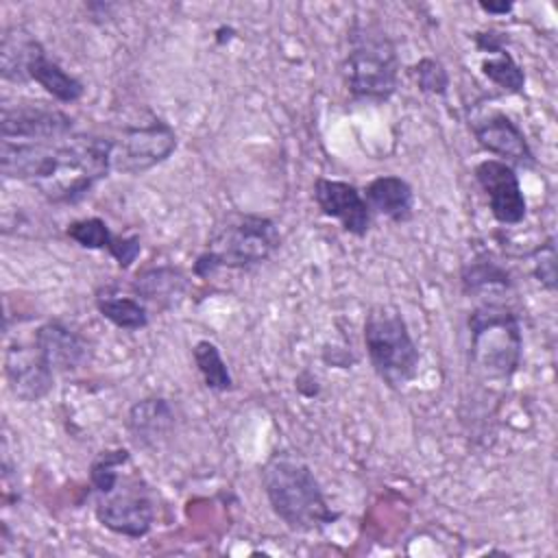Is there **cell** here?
<instances>
[{"instance_id":"1","label":"cell","mask_w":558,"mask_h":558,"mask_svg":"<svg viewBox=\"0 0 558 558\" xmlns=\"http://www.w3.org/2000/svg\"><path fill=\"white\" fill-rule=\"evenodd\" d=\"M262 486L275 517L296 534L323 532L340 519L312 466L292 453H272L262 466Z\"/></svg>"},{"instance_id":"2","label":"cell","mask_w":558,"mask_h":558,"mask_svg":"<svg viewBox=\"0 0 558 558\" xmlns=\"http://www.w3.org/2000/svg\"><path fill=\"white\" fill-rule=\"evenodd\" d=\"M342 78L357 102H386L399 87L401 59L397 44L377 22L353 20L347 33Z\"/></svg>"},{"instance_id":"3","label":"cell","mask_w":558,"mask_h":558,"mask_svg":"<svg viewBox=\"0 0 558 558\" xmlns=\"http://www.w3.org/2000/svg\"><path fill=\"white\" fill-rule=\"evenodd\" d=\"M281 246V233L272 218L262 214L233 211L211 231L192 272L198 279L211 277L220 268L246 270L268 262Z\"/></svg>"},{"instance_id":"4","label":"cell","mask_w":558,"mask_h":558,"mask_svg":"<svg viewBox=\"0 0 558 558\" xmlns=\"http://www.w3.org/2000/svg\"><path fill=\"white\" fill-rule=\"evenodd\" d=\"M469 366L488 381H510L523 360L519 314L504 301H482L469 312Z\"/></svg>"},{"instance_id":"5","label":"cell","mask_w":558,"mask_h":558,"mask_svg":"<svg viewBox=\"0 0 558 558\" xmlns=\"http://www.w3.org/2000/svg\"><path fill=\"white\" fill-rule=\"evenodd\" d=\"M362 336L368 362L381 384L401 390L416 377L421 351L397 305H373L364 316Z\"/></svg>"},{"instance_id":"6","label":"cell","mask_w":558,"mask_h":558,"mask_svg":"<svg viewBox=\"0 0 558 558\" xmlns=\"http://www.w3.org/2000/svg\"><path fill=\"white\" fill-rule=\"evenodd\" d=\"M113 137L94 133H72L59 142V163L48 181L35 190L54 205H74L83 201L98 181L107 179L111 168Z\"/></svg>"},{"instance_id":"7","label":"cell","mask_w":558,"mask_h":558,"mask_svg":"<svg viewBox=\"0 0 558 558\" xmlns=\"http://www.w3.org/2000/svg\"><path fill=\"white\" fill-rule=\"evenodd\" d=\"M94 514L98 523L120 536L142 538L155 523V499L142 475H122L107 495H96Z\"/></svg>"},{"instance_id":"8","label":"cell","mask_w":558,"mask_h":558,"mask_svg":"<svg viewBox=\"0 0 558 558\" xmlns=\"http://www.w3.org/2000/svg\"><path fill=\"white\" fill-rule=\"evenodd\" d=\"M177 144L174 129L161 118H153L148 124L126 126L120 137L113 140L111 168L122 174L140 177L168 161Z\"/></svg>"},{"instance_id":"9","label":"cell","mask_w":558,"mask_h":558,"mask_svg":"<svg viewBox=\"0 0 558 558\" xmlns=\"http://www.w3.org/2000/svg\"><path fill=\"white\" fill-rule=\"evenodd\" d=\"M74 133V120L59 107L46 102L4 105L0 135L9 142H59Z\"/></svg>"},{"instance_id":"10","label":"cell","mask_w":558,"mask_h":558,"mask_svg":"<svg viewBox=\"0 0 558 558\" xmlns=\"http://www.w3.org/2000/svg\"><path fill=\"white\" fill-rule=\"evenodd\" d=\"M469 126L475 142L495 159L506 161L508 166L517 168H534L536 155L523 133V129L499 109L477 111L469 116Z\"/></svg>"},{"instance_id":"11","label":"cell","mask_w":558,"mask_h":558,"mask_svg":"<svg viewBox=\"0 0 558 558\" xmlns=\"http://www.w3.org/2000/svg\"><path fill=\"white\" fill-rule=\"evenodd\" d=\"M473 177L482 187L493 218L504 227L521 225L527 216V198L523 194L519 174L506 161L495 157L482 159L473 168Z\"/></svg>"},{"instance_id":"12","label":"cell","mask_w":558,"mask_h":558,"mask_svg":"<svg viewBox=\"0 0 558 558\" xmlns=\"http://www.w3.org/2000/svg\"><path fill=\"white\" fill-rule=\"evenodd\" d=\"M312 196L320 214L338 220L347 233L355 238H364L371 231L373 214L357 185L340 179L318 177L314 181Z\"/></svg>"},{"instance_id":"13","label":"cell","mask_w":558,"mask_h":558,"mask_svg":"<svg viewBox=\"0 0 558 558\" xmlns=\"http://www.w3.org/2000/svg\"><path fill=\"white\" fill-rule=\"evenodd\" d=\"M4 377L15 399L35 403L52 390L54 368L48 364L35 342H13L4 351Z\"/></svg>"},{"instance_id":"14","label":"cell","mask_w":558,"mask_h":558,"mask_svg":"<svg viewBox=\"0 0 558 558\" xmlns=\"http://www.w3.org/2000/svg\"><path fill=\"white\" fill-rule=\"evenodd\" d=\"M61 142V140H59ZM59 142H0V172L4 179L33 187L52 177L59 163Z\"/></svg>"},{"instance_id":"15","label":"cell","mask_w":558,"mask_h":558,"mask_svg":"<svg viewBox=\"0 0 558 558\" xmlns=\"http://www.w3.org/2000/svg\"><path fill=\"white\" fill-rule=\"evenodd\" d=\"M33 342L54 368V373L78 371L92 362V342L63 320H46L37 327Z\"/></svg>"},{"instance_id":"16","label":"cell","mask_w":558,"mask_h":558,"mask_svg":"<svg viewBox=\"0 0 558 558\" xmlns=\"http://www.w3.org/2000/svg\"><path fill=\"white\" fill-rule=\"evenodd\" d=\"M177 423L174 405L163 397H144L135 401L129 412L124 427L137 447H157L170 436Z\"/></svg>"},{"instance_id":"17","label":"cell","mask_w":558,"mask_h":558,"mask_svg":"<svg viewBox=\"0 0 558 558\" xmlns=\"http://www.w3.org/2000/svg\"><path fill=\"white\" fill-rule=\"evenodd\" d=\"M190 288L187 275L177 266H150L135 275L131 292L146 305L157 310L177 307Z\"/></svg>"},{"instance_id":"18","label":"cell","mask_w":558,"mask_h":558,"mask_svg":"<svg viewBox=\"0 0 558 558\" xmlns=\"http://www.w3.org/2000/svg\"><path fill=\"white\" fill-rule=\"evenodd\" d=\"M371 214L403 225L414 214V190L399 174H379L362 190Z\"/></svg>"},{"instance_id":"19","label":"cell","mask_w":558,"mask_h":558,"mask_svg":"<svg viewBox=\"0 0 558 558\" xmlns=\"http://www.w3.org/2000/svg\"><path fill=\"white\" fill-rule=\"evenodd\" d=\"M26 74H28V81L37 83L48 96H52L59 102L70 105V102L81 100L85 94L83 81L76 78L74 74H70L68 70H63V65L59 61H54L41 44L33 52Z\"/></svg>"},{"instance_id":"20","label":"cell","mask_w":558,"mask_h":558,"mask_svg":"<svg viewBox=\"0 0 558 558\" xmlns=\"http://www.w3.org/2000/svg\"><path fill=\"white\" fill-rule=\"evenodd\" d=\"M98 314L122 331H140L150 325L148 305L135 294H122L116 286H105L94 296Z\"/></svg>"},{"instance_id":"21","label":"cell","mask_w":558,"mask_h":558,"mask_svg":"<svg viewBox=\"0 0 558 558\" xmlns=\"http://www.w3.org/2000/svg\"><path fill=\"white\" fill-rule=\"evenodd\" d=\"M460 286L469 296H484L486 292L510 290L514 286L510 270L488 253H477L460 268Z\"/></svg>"},{"instance_id":"22","label":"cell","mask_w":558,"mask_h":558,"mask_svg":"<svg viewBox=\"0 0 558 558\" xmlns=\"http://www.w3.org/2000/svg\"><path fill=\"white\" fill-rule=\"evenodd\" d=\"M41 41L22 26H7L0 39V76L11 83H26L28 61Z\"/></svg>"},{"instance_id":"23","label":"cell","mask_w":558,"mask_h":558,"mask_svg":"<svg viewBox=\"0 0 558 558\" xmlns=\"http://www.w3.org/2000/svg\"><path fill=\"white\" fill-rule=\"evenodd\" d=\"M192 357H194L198 375L203 377L205 388H209L214 392H227L233 388V375H231L227 362L222 360V353L216 342L198 340L192 347Z\"/></svg>"},{"instance_id":"24","label":"cell","mask_w":558,"mask_h":558,"mask_svg":"<svg viewBox=\"0 0 558 558\" xmlns=\"http://www.w3.org/2000/svg\"><path fill=\"white\" fill-rule=\"evenodd\" d=\"M480 72L506 94H523L525 89V70L517 63L510 50L484 57L480 63Z\"/></svg>"},{"instance_id":"25","label":"cell","mask_w":558,"mask_h":558,"mask_svg":"<svg viewBox=\"0 0 558 558\" xmlns=\"http://www.w3.org/2000/svg\"><path fill=\"white\" fill-rule=\"evenodd\" d=\"M131 464V453L129 449H105L96 453V458L89 464V486L96 490V495H107L111 493L120 477L124 475L122 469Z\"/></svg>"},{"instance_id":"26","label":"cell","mask_w":558,"mask_h":558,"mask_svg":"<svg viewBox=\"0 0 558 558\" xmlns=\"http://www.w3.org/2000/svg\"><path fill=\"white\" fill-rule=\"evenodd\" d=\"M65 235L76 242L81 248L87 251H107L113 246L116 242V233L109 229V225L102 218H78L72 220L65 227Z\"/></svg>"},{"instance_id":"27","label":"cell","mask_w":558,"mask_h":558,"mask_svg":"<svg viewBox=\"0 0 558 558\" xmlns=\"http://www.w3.org/2000/svg\"><path fill=\"white\" fill-rule=\"evenodd\" d=\"M412 76H414L416 87L429 96H445L451 85V76H449L445 63L434 57L418 59L412 65Z\"/></svg>"},{"instance_id":"28","label":"cell","mask_w":558,"mask_h":558,"mask_svg":"<svg viewBox=\"0 0 558 558\" xmlns=\"http://www.w3.org/2000/svg\"><path fill=\"white\" fill-rule=\"evenodd\" d=\"M532 257V275L541 283L543 290L556 292L558 288V272H556V238L547 235L536 248L530 253Z\"/></svg>"},{"instance_id":"29","label":"cell","mask_w":558,"mask_h":558,"mask_svg":"<svg viewBox=\"0 0 558 558\" xmlns=\"http://www.w3.org/2000/svg\"><path fill=\"white\" fill-rule=\"evenodd\" d=\"M140 253H142L140 235H116V242L109 248V255L116 259V264L120 268L133 266V262L140 257Z\"/></svg>"},{"instance_id":"30","label":"cell","mask_w":558,"mask_h":558,"mask_svg":"<svg viewBox=\"0 0 558 558\" xmlns=\"http://www.w3.org/2000/svg\"><path fill=\"white\" fill-rule=\"evenodd\" d=\"M508 33L497 31V28H484V31H475L473 33V44L480 52L493 57L501 50H508Z\"/></svg>"},{"instance_id":"31","label":"cell","mask_w":558,"mask_h":558,"mask_svg":"<svg viewBox=\"0 0 558 558\" xmlns=\"http://www.w3.org/2000/svg\"><path fill=\"white\" fill-rule=\"evenodd\" d=\"M477 7L484 11V13H488V15H508L512 9H514V4L512 2H477Z\"/></svg>"}]
</instances>
